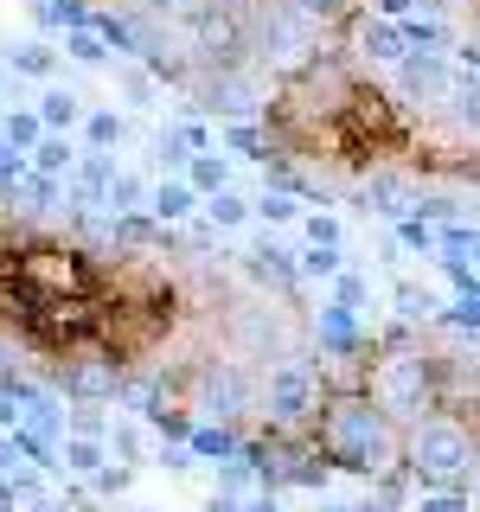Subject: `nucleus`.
<instances>
[{
	"mask_svg": "<svg viewBox=\"0 0 480 512\" xmlns=\"http://www.w3.org/2000/svg\"><path fill=\"white\" fill-rule=\"evenodd\" d=\"M320 448H327L340 468H384V455H391L372 404H333L320 416Z\"/></svg>",
	"mask_w": 480,
	"mask_h": 512,
	"instance_id": "nucleus-1",
	"label": "nucleus"
},
{
	"mask_svg": "<svg viewBox=\"0 0 480 512\" xmlns=\"http://www.w3.org/2000/svg\"><path fill=\"white\" fill-rule=\"evenodd\" d=\"M410 468L423 474V480H461V474L474 468V436L461 423L429 416V423L410 436Z\"/></svg>",
	"mask_w": 480,
	"mask_h": 512,
	"instance_id": "nucleus-2",
	"label": "nucleus"
},
{
	"mask_svg": "<svg viewBox=\"0 0 480 512\" xmlns=\"http://www.w3.org/2000/svg\"><path fill=\"white\" fill-rule=\"evenodd\" d=\"M314 410H320V378L308 365H276V372H269V423L295 429V423H308Z\"/></svg>",
	"mask_w": 480,
	"mask_h": 512,
	"instance_id": "nucleus-3",
	"label": "nucleus"
},
{
	"mask_svg": "<svg viewBox=\"0 0 480 512\" xmlns=\"http://www.w3.org/2000/svg\"><path fill=\"white\" fill-rule=\"evenodd\" d=\"M378 410H423V359H391L372 378Z\"/></svg>",
	"mask_w": 480,
	"mask_h": 512,
	"instance_id": "nucleus-4",
	"label": "nucleus"
},
{
	"mask_svg": "<svg viewBox=\"0 0 480 512\" xmlns=\"http://www.w3.org/2000/svg\"><path fill=\"white\" fill-rule=\"evenodd\" d=\"M52 468H64V474H103V461H109V448H103V436H71V429H64L58 436V448H52Z\"/></svg>",
	"mask_w": 480,
	"mask_h": 512,
	"instance_id": "nucleus-5",
	"label": "nucleus"
},
{
	"mask_svg": "<svg viewBox=\"0 0 480 512\" xmlns=\"http://www.w3.org/2000/svg\"><path fill=\"white\" fill-rule=\"evenodd\" d=\"M244 397H250V384H244V372H231V365H224V372H205V416H237L244 410Z\"/></svg>",
	"mask_w": 480,
	"mask_h": 512,
	"instance_id": "nucleus-6",
	"label": "nucleus"
},
{
	"mask_svg": "<svg viewBox=\"0 0 480 512\" xmlns=\"http://www.w3.org/2000/svg\"><path fill=\"white\" fill-rule=\"evenodd\" d=\"M404 84L410 90H423V96H448V64H442V52H416V58H404Z\"/></svg>",
	"mask_w": 480,
	"mask_h": 512,
	"instance_id": "nucleus-7",
	"label": "nucleus"
},
{
	"mask_svg": "<svg viewBox=\"0 0 480 512\" xmlns=\"http://www.w3.org/2000/svg\"><path fill=\"white\" fill-rule=\"evenodd\" d=\"M64 384H71L77 397H116V365H96V359H77L71 372H64Z\"/></svg>",
	"mask_w": 480,
	"mask_h": 512,
	"instance_id": "nucleus-8",
	"label": "nucleus"
},
{
	"mask_svg": "<svg viewBox=\"0 0 480 512\" xmlns=\"http://www.w3.org/2000/svg\"><path fill=\"white\" fill-rule=\"evenodd\" d=\"M192 205H199V192H192L186 180H167V186H154V192H148V212H154L160 224H180Z\"/></svg>",
	"mask_w": 480,
	"mask_h": 512,
	"instance_id": "nucleus-9",
	"label": "nucleus"
},
{
	"mask_svg": "<svg viewBox=\"0 0 480 512\" xmlns=\"http://www.w3.org/2000/svg\"><path fill=\"white\" fill-rule=\"evenodd\" d=\"M186 173H192L186 186L212 199V192H224V180H231V160H224L218 148H205V154H192V160H186Z\"/></svg>",
	"mask_w": 480,
	"mask_h": 512,
	"instance_id": "nucleus-10",
	"label": "nucleus"
},
{
	"mask_svg": "<svg viewBox=\"0 0 480 512\" xmlns=\"http://www.w3.org/2000/svg\"><path fill=\"white\" fill-rule=\"evenodd\" d=\"M39 135H45V128H39L32 109H7V116H0V141H7L13 154H32V148H39Z\"/></svg>",
	"mask_w": 480,
	"mask_h": 512,
	"instance_id": "nucleus-11",
	"label": "nucleus"
},
{
	"mask_svg": "<svg viewBox=\"0 0 480 512\" xmlns=\"http://www.w3.org/2000/svg\"><path fill=\"white\" fill-rule=\"evenodd\" d=\"M32 116H39V128H45V135H58V128H71L77 116H84V109H77V96H71V90H45Z\"/></svg>",
	"mask_w": 480,
	"mask_h": 512,
	"instance_id": "nucleus-12",
	"label": "nucleus"
},
{
	"mask_svg": "<svg viewBox=\"0 0 480 512\" xmlns=\"http://www.w3.org/2000/svg\"><path fill=\"white\" fill-rule=\"evenodd\" d=\"M109 180H116V160H109V154H90L84 167H77V199H84V205H103Z\"/></svg>",
	"mask_w": 480,
	"mask_h": 512,
	"instance_id": "nucleus-13",
	"label": "nucleus"
},
{
	"mask_svg": "<svg viewBox=\"0 0 480 512\" xmlns=\"http://www.w3.org/2000/svg\"><path fill=\"white\" fill-rule=\"evenodd\" d=\"M103 448H109V455H122V461H141V455H148V429L128 423V416H116V423L103 429Z\"/></svg>",
	"mask_w": 480,
	"mask_h": 512,
	"instance_id": "nucleus-14",
	"label": "nucleus"
},
{
	"mask_svg": "<svg viewBox=\"0 0 480 512\" xmlns=\"http://www.w3.org/2000/svg\"><path fill=\"white\" fill-rule=\"evenodd\" d=\"M32 167H39L45 180H58V173H71V167H77L71 141H64V135H39V148H32Z\"/></svg>",
	"mask_w": 480,
	"mask_h": 512,
	"instance_id": "nucleus-15",
	"label": "nucleus"
},
{
	"mask_svg": "<svg viewBox=\"0 0 480 512\" xmlns=\"http://www.w3.org/2000/svg\"><path fill=\"white\" fill-rule=\"evenodd\" d=\"M320 340H327L333 352H346L352 340H359V320H352L346 308H327V314H320Z\"/></svg>",
	"mask_w": 480,
	"mask_h": 512,
	"instance_id": "nucleus-16",
	"label": "nucleus"
},
{
	"mask_svg": "<svg viewBox=\"0 0 480 512\" xmlns=\"http://www.w3.org/2000/svg\"><path fill=\"white\" fill-rule=\"evenodd\" d=\"M103 205H116V212L128 218L135 205H148V186H141L135 173H116V180H109V192H103Z\"/></svg>",
	"mask_w": 480,
	"mask_h": 512,
	"instance_id": "nucleus-17",
	"label": "nucleus"
},
{
	"mask_svg": "<svg viewBox=\"0 0 480 512\" xmlns=\"http://www.w3.org/2000/svg\"><path fill=\"white\" fill-rule=\"evenodd\" d=\"M205 212H212V224H224V231H237V224L250 218V205L237 199L231 186H224V192H212V199H205Z\"/></svg>",
	"mask_w": 480,
	"mask_h": 512,
	"instance_id": "nucleus-18",
	"label": "nucleus"
},
{
	"mask_svg": "<svg viewBox=\"0 0 480 512\" xmlns=\"http://www.w3.org/2000/svg\"><path fill=\"white\" fill-rule=\"evenodd\" d=\"M250 269H256L263 282H295V263H288V250H276V244L256 250V256H250Z\"/></svg>",
	"mask_w": 480,
	"mask_h": 512,
	"instance_id": "nucleus-19",
	"label": "nucleus"
},
{
	"mask_svg": "<svg viewBox=\"0 0 480 512\" xmlns=\"http://www.w3.org/2000/svg\"><path fill=\"white\" fill-rule=\"evenodd\" d=\"M365 52H372V58H384V64H391V58H404V32H397V26H365Z\"/></svg>",
	"mask_w": 480,
	"mask_h": 512,
	"instance_id": "nucleus-20",
	"label": "nucleus"
},
{
	"mask_svg": "<svg viewBox=\"0 0 480 512\" xmlns=\"http://www.w3.org/2000/svg\"><path fill=\"white\" fill-rule=\"evenodd\" d=\"M84 135H90V148H96V154L116 148V141H122V116H116V109H96V116L84 122Z\"/></svg>",
	"mask_w": 480,
	"mask_h": 512,
	"instance_id": "nucleus-21",
	"label": "nucleus"
},
{
	"mask_svg": "<svg viewBox=\"0 0 480 512\" xmlns=\"http://www.w3.org/2000/svg\"><path fill=\"white\" fill-rule=\"evenodd\" d=\"M64 52H71L77 64H103V58H109V45L96 39L90 26H71V39H64Z\"/></svg>",
	"mask_w": 480,
	"mask_h": 512,
	"instance_id": "nucleus-22",
	"label": "nucleus"
},
{
	"mask_svg": "<svg viewBox=\"0 0 480 512\" xmlns=\"http://www.w3.org/2000/svg\"><path fill=\"white\" fill-rule=\"evenodd\" d=\"M192 455H237V436L231 429H186Z\"/></svg>",
	"mask_w": 480,
	"mask_h": 512,
	"instance_id": "nucleus-23",
	"label": "nucleus"
},
{
	"mask_svg": "<svg viewBox=\"0 0 480 512\" xmlns=\"http://www.w3.org/2000/svg\"><path fill=\"white\" fill-rule=\"evenodd\" d=\"M52 45H20V52H13V71L20 77H52Z\"/></svg>",
	"mask_w": 480,
	"mask_h": 512,
	"instance_id": "nucleus-24",
	"label": "nucleus"
},
{
	"mask_svg": "<svg viewBox=\"0 0 480 512\" xmlns=\"http://www.w3.org/2000/svg\"><path fill=\"white\" fill-rule=\"evenodd\" d=\"M250 212H256V218H269V224H295V218H301V205L288 199V192H263Z\"/></svg>",
	"mask_w": 480,
	"mask_h": 512,
	"instance_id": "nucleus-25",
	"label": "nucleus"
},
{
	"mask_svg": "<svg viewBox=\"0 0 480 512\" xmlns=\"http://www.w3.org/2000/svg\"><path fill=\"white\" fill-rule=\"evenodd\" d=\"M212 109H224V116H250L256 103H250L244 84H218V90H212Z\"/></svg>",
	"mask_w": 480,
	"mask_h": 512,
	"instance_id": "nucleus-26",
	"label": "nucleus"
},
{
	"mask_svg": "<svg viewBox=\"0 0 480 512\" xmlns=\"http://www.w3.org/2000/svg\"><path fill=\"white\" fill-rule=\"evenodd\" d=\"M295 276H340V250H308V256H301V263H295Z\"/></svg>",
	"mask_w": 480,
	"mask_h": 512,
	"instance_id": "nucleus-27",
	"label": "nucleus"
},
{
	"mask_svg": "<svg viewBox=\"0 0 480 512\" xmlns=\"http://www.w3.org/2000/svg\"><path fill=\"white\" fill-rule=\"evenodd\" d=\"M212 512H276V500H269V493H250V500L244 493H218Z\"/></svg>",
	"mask_w": 480,
	"mask_h": 512,
	"instance_id": "nucleus-28",
	"label": "nucleus"
},
{
	"mask_svg": "<svg viewBox=\"0 0 480 512\" xmlns=\"http://www.w3.org/2000/svg\"><path fill=\"white\" fill-rule=\"evenodd\" d=\"M301 231H308V244H314V250H340V224H333V218H320V212H314V218H301Z\"/></svg>",
	"mask_w": 480,
	"mask_h": 512,
	"instance_id": "nucleus-29",
	"label": "nucleus"
},
{
	"mask_svg": "<svg viewBox=\"0 0 480 512\" xmlns=\"http://www.w3.org/2000/svg\"><path fill=\"white\" fill-rule=\"evenodd\" d=\"M20 461H26L20 429H0V474H20Z\"/></svg>",
	"mask_w": 480,
	"mask_h": 512,
	"instance_id": "nucleus-30",
	"label": "nucleus"
},
{
	"mask_svg": "<svg viewBox=\"0 0 480 512\" xmlns=\"http://www.w3.org/2000/svg\"><path fill=\"white\" fill-rule=\"evenodd\" d=\"M333 282H340V301H333V308L359 314V308H365V276H346V269H340V276H333Z\"/></svg>",
	"mask_w": 480,
	"mask_h": 512,
	"instance_id": "nucleus-31",
	"label": "nucleus"
},
{
	"mask_svg": "<svg viewBox=\"0 0 480 512\" xmlns=\"http://www.w3.org/2000/svg\"><path fill=\"white\" fill-rule=\"evenodd\" d=\"M461 116H468V128L480 135V77H468V84H461Z\"/></svg>",
	"mask_w": 480,
	"mask_h": 512,
	"instance_id": "nucleus-32",
	"label": "nucleus"
},
{
	"mask_svg": "<svg viewBox=\"0 0 480 512\" xmlns=\"http://www.w3.org/2000/svg\"><path fill=\"white\" fill-rule=\"evenodd\" d=\"M26 423V410H20V397L7 391V384H0V429H20Z\"/></svg>",
	"mask_w": 480,
	"mask_h": 512,
	"instance_id": "nucleus-33",
	"label": "nucleus"
},
{
	"mask_svg": "<svg viewBox=\"0 0 480 512\" xmlns=\"http://www.w3.org/2000/svg\"><path fill=\"white\" fill-rule=\"evenodd\" d=\"M231 148L256 160V154H263V141H256V128H231Z\"/></svg>",
	"mask_w": 480,
	"mask_h": 512,
	"instance_id": "nucleus-34",
	"label": "nucleus"
},
{
	"mask_svg": "<svg viewBox=\"0 0 480 512\" xmlns=\"http://www.w3.org/2000/svg\"><path fill=\"white\" fill-rule=\"evenodd\" d=\"M122 90L135 96V103H148V96H154V84H148V77H141V71H122Z\"/></svg>",
	"mask_w": 480,
	"mask_h": 512,
	"instance_id": "nucleus-35",
	"label": "nucleus"
},
{
	"mask_svg": "<svg viewBox=\"0 0 480 512\" xmlns=\"http://www.w3.org/2000/svg\"><path fill=\"white\" fill-rule=\"evenodd\" d=\"M416 512H461V493H436V500H423Z\"/></svg>",
	"mask_w": 480,
	"mask_h": 512,
	"instance_id": "nucleus-36",
	"label": "nucleus"
},
{
	"mask_svg": "<svg viewBox=\"0 0 480 512\" xmlns=\"http://www.w3.org/2000/svg\"><path fill=\"white\" fill-rule=\"evenodd\" d=\"M148 7H167V13H186V7H199V0H148Z\"/></svg>",
	"mask_w": 480,
	"mask_h": 512,
	"instance_id": "nucleus-37",
	"label": "nucleus"
},
{
	"mask_svg": "<svg viewBox=\"0 0 480 512\" xmlns=\"http://www.w3.org/2000/svg\"><path fill=\"white\" fill-rule=\"evenodd\" d=\"M378 7H384V13H410L416 0H378Z\"/></svg>",
	"mask_w": 480,
	"mask_h": 512,
	"instance_id": "nucleus-38",
	"label": "nucleus"
},
{
	"mask_svg": "<svg viewBox=\"0 0 480 512\" xmlns=\"http://www.w3.org/2000/svg\"><path fill=\"white\" fill-rule=\"evenodd\" d=\"M26 512H64V506H58V500H32Z\"/></svg>",
	"mask_w": 480,
	"mask_h": 512,
	"instance_id": "nucleus-39",
	"label": "nucleus"
},
{
	"mask_svg": "<svg viewBox=\"0 0 480 512\" xmlns=\"http://www.w3.org/2000/svg\"><path fill=\"white\" fill-rule=\"evenodd\" d=\"M359 512H372V506H359Z\"/></svg>",
	"mask_w": 480,
	"mask_h": 512,
	"instance_id": "nucleus-40",
	"label": "nucleus"
}]
</instances>
